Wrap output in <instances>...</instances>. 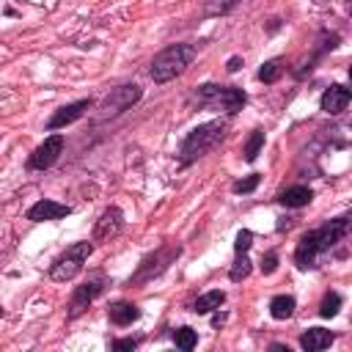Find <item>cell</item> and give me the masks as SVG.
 <instances>
[{"mask_svg": "<svg viewBox=\"0 0 352 352\" xmlns=\"http://www.w3.org/2000/svg\"><path fill=\"white\" fill-rule=\"evenodd\" d=\"M349 231V214L344 217H336V220H327L324 226L302 234V239L297 242V250H294V261L300 270H314L319 264V258L324 253H330L333 245H338Z\"/></svg>", "mask_w": 352, "mask_h": 352, "instance_id": "cell-1", "label": "cell"}, {"mask_svg": "<svg viewBox=\"0 0 352 352\" xmlns=\"http://www.w3.org/2000/svg\"><path fill=\"white\" fill-rule=\"evenodd\" d=\"M226 129H228V124H226L223 118H217V121L198 124L192 132H187V138H184L182 146H179V165L187 168V165H192L195 160H201L204 154H209V151L226 138Z\"/></svg>", "mask_w": 352, "mask_h": 352, "instance_id": "cell-2", "label": "cell"}, {"mask_svg": "<svg viewBox=\"0 0 352 352\" xmlns=\"http://www.w3.org/2000/svg\"><path fill=\"white\" fill-rule=\"evenodd\" d=\"M195 52H198L195 44H170V47H165V50L157 52L154 60H151V69H148L151 80L162 85V82L179 77V74L195 60Z\"/></svg>", "mask_w": 352, "mask_h": 352, "instance_id": "cell-3", "label": "cell"}, {"mask_svg": "<svg viewBox=\"0 0 352 352\" xmlns=\"http://www.w3.org/2000/svg\"><path fill=\"white\" fill-rule=\"evenodd\" d=\"M91 250H94V242H88V239H85V242H74V245H69V248L52 261V267H50V278L58 280V283L72 280V278L82 270V264L88 261Z\"/></svg>", "mask_w": 352, "mask_h": 352, "instance_id": "cell-4", "label": "cell"}, {"mask_svg": "<svg viewBox=\"0 0 352 352\" xmlns=\"http://www.w3.org/2000/svg\"><path fill=\"white\" fill-rule=\"evenodd\" d=\"M140 96H143V91H140V85H135V82H126V85L113 88V91L99 102V113L94 116V121L102 124V121H107V118L121 116V113L129 110Z\"/></svg>", "mask_w": 352, "mask_h": 352, "instance_id": "cell-5", "label": "cell"}, {"mask_svg": "<svg viewBox=\"0 0 352 352\" xmlns=\"http://www.w3.org/2000/svg\"><path fill=\"white\" fill-rule=\"evenodd\" d=\"M195 96H198L201 104L220 107V110H226L228 116H234L236 110H242V104H245V99H248L242 88H226V85H212V82L201 85Z\"/></svg>", "mask_w": 352, "mask_h": 352, "instance_id": "cell-6", "label": "cell"}, {"mask_svg": "<svg viewBox=\"0 0 352 352\" xmlns=\"http://www.w3.org/2000/svg\"><path fill=\"white\" fill-rule=\"evenodd\" d=\"M179 253H182L179 245H162L157 253H151V256H146V258L140 261V267H138V272L132 275L129 283H146V280H151L154 275H160L162 270H168V264H170Z\"/></svg>", "mask_w": 352, "mask_h": 352, "instance_id": "cell-7", "label": "cell"}, {"mask_svg": "<svg viewBox=\"0 0 352 352\" xmlns=\"http://www.w3.org/2000/svg\"><path fill=\"white\" fill-rule=\"evenodd\" d=\"M63 151V135H50L41 146H36V151L28 157V168L30 170H47Z\"/></svg>", "mask_w": 352, "mask_h": 352, "instance_id": "cell-8", "label": "cell"}, {"mask_svg": "<svg viewBox=\"0 0 352 352\" xmlns=\"http://www.w3.org/2000/svg\"><path fill=\"white\" fill-rule=\"evenodd\" d=\"M121 228H124V212L118 206H107L94 226V242H110L121 234Z\"/></svg>", "mask_w": 352, "mask_h": 352, "instance_id": "cell-9", "label": "cell"}, {"mask_svg": "<svg viewBox=\"0 0 352 352\" xmlns=\"http://www.w3.org/2000/svg\"><path fill=\"white\" fill-rule=\"evenodd\" d=\"M102 289H104V280H102V278H91V280H85L82 286H77L74 294H72V302H69V319H74L77 314H82V311L102 294Z\"/></svg>", "mask_w": 352, "mask_h": 352, "instance_id": "cell-10", "label": "cell"}, {"mask_svg": "<svg viewBox=\"0 0 352 352\" xmlns=\"http://www.w3.org/2000/svg\"><path fill=\"white\" fill-rule=\"evenodd\" d=\"M69 212H72L69 206H63V204H58V201H50V198H41V201H36V204L28 209V220H33V223L60 220V217H66Z\"/></svg>", "mask_w": 352, "mask_h": 352, "instance_id": "cell-11", "label": "cell"}, {"mask_svg": "<svg viewBox=\"0 0 352 352\" xmlns=\"http://www.w3.org/2000/svg\"><path fill=\"white\" fill-rule=\"evenodd\" d=\"M349 99H352V94H349L346 85H330V88L322 94V110H324L327 116H338V113L346 110Z\"/></svg>", "mask_w": 352, "mask_h": 352, "instance_id": "cell-12", "label": "cell"}, {"mask_svg": "<svg viewBox=\"0 0 352 352\" xmlns=\"http://www.w3.org/2000/svg\"><path fill=\"white\" fill-rule=\"evenodd\" d=\"M88 107H91V99H77V102H72V104H66V107L55 110V113H52V118L47 121V129H60V126H66V124L77 121Z\"/></svg>", "mask_w": 352, "mask_h": 352, "instance_id": "cell-13", "label": "cell"}, {"mask_svg": "<svg viewBox=\"0 0 352 352\" xmlns=\"http://www.w3.org/2000/svg\"><path fill=\"white\" fill-rule=\"evenodd\" d=\"M333 333L330 330H324V327H311V330H305L302 336H300V346L305 349V352H319V349H327L330 344H333Z\"/></svg>", "mask_w": 352, "mask_h": 352, "instance_id": "cell-14", "label": "cell"}, {"mask_svg": "<svg viewBox=\"0 0 352 352\" xmlns=\"http://www.w3.org/2000/svg\"><path fill=\"white\" fill-rule=\"evenodd\" d=\"M107 316H110L113 324L126 327V324H132L135 319H140V308L132 305V302H113V305L107 308Z\"/></svg>", "mask_w": 352, "mask_h": 352, "instance_id": "cell-15", "label": "cell"}, {"mask_svg": "<svg viewBox=\"0 0 352 352\" xmlns=\"http://www.w3.org/2000/svg\"><path fill=\"white\" fill-rule=\"evenodd\" d=\"M311 198H314V192H311L305 184H294V187H289V190H283V192L278 195V201H280L283 206H289V209L308 206V204H311Z\"/></svg>", "mask_w": 352, "mask_h": 352, "instance_id": "cell-16", "label": "cell"}, {"mask_svg": "<svg viewBox=\"0 0 352 352\" xmlns=\"http://www.w3.org/2000/svg\"><path fill=\"white\" fill-rule=\"evenodd\" d=\"M223 302H226V292H220V289H212V292L201 294V297L192 302V311H195V314H209V311L220 308Z\"/></svg>", "mask_w": 352, "mask_h": 352, "instance_id": "cell-17", "label": "cell"}, {"mask_svg": "<svg viewBox=\"0 0 352 352\" xmlns=\"http://www.w3.org/2000/svg\"><path fill=\"white\" fill-rule=\"evenodd\" d=\"M294 305L297 302L292 294H278L270 300V314H272V319H289L294 314Z\"/></svg>", "mask_w": 352, "mask_h": 352, "instance_id": "cell-18", "label": "cell"}, {"mask_svg": "<svg viewBox=\"0 0 352 352\" xmlns=\"http://www.w3.org/2000/svg\"><path fill=\"white\" fill-rule=\"evenodd\" d=\"M239 0H204L201 6V16H223L228 14Z\"/></svg>", "mask_w": 352, "mask_h": 352, "instance_id": "cell-19", "label": "cell"}, {"mask_svg": "<svg viewBox=\"0 0 352 352\" xmlns=\"http://www.w3.org/2000/svg\"><path fill=\"white\" fill-rule=\"evenodd\" d=\"M250 258H248V253H236V261L231 264V270H228V278L234 280V283H239V280H245L248 275H250Z\"/></svg>", "mask_w": 352, "mask_h": 352, "instance_id": "cell-20", "label": "cell"}, {"mask_svg": "<svg viewBox=\"0 0 352 352\" xmlns=\"http://www.w3.org/2000/svg\"><path fill=\"white\" fill-rule=\"evenodd\" d=\"M280 74H283V60H280V58H272V60H267V63L258 69V80L267 82V85L275 82Z\"/></svg>", "mask_w": 352, "mask_h": 352, "instance_id": "cell-21", "label": "cell"}, {"mask_svg": "<svg viewBox=\"0 0 352 352\" xmlns=\"http://www.w3.org/2000/svg\"><path fill=\"white\" fill-rule=\"evenodd\" d=\"M173 344H176L179 349L190 352V349L198 344V336H195L192 327H179V330H173Z\"/></svg>", "mask_w": 352, "mask_h": 352, "instance_id": "cell-22", "label": "cell"}, {"mask_svg": "<svg viewBox=\"0 0 352 352\" xmlns=\"http://www.w3.org/2000/svg\"><path fill=\"white\" fill-rule=\"evenodd\" d=\"M338 308H341V294H338V292H327L324 300H322V305H319V314H322L324 319H330V316L338 314Z\"/></svg>", "mask_w": 352, "mask_h": 352, "instance_id": "cell-23", "label": "cell"}, {"mask_svg": "<svg viewBox=\"0 0 352 352\" xmlns=\"http://www.w3.org/2000/svg\"><path fill=\"white\" fill-rule=\"evenodd\" d=\"M261 146H264V132H261V129H256V132L248 138V143H245V160H248V162H253V160L258 157Z\"/></svg>", "mask_w": 352, "mask_h": 352, "instance_id": "cell-24", "label": "cell"}, {"mask_svg": "<svg viewBox=\"0 0 352 352\" xmlns=\"http://www.w3.org/2000/svg\"><path fill=\"white\" fill-rule=\"evenodd\" d=\"M258 182H261V176L258 173H250L248 179H239V182H234V192H253L256 187H258Z\"/></svg>", "mask_w": 352, "mask_h": 352, "instance_id": "cell-25", "label": "cell"}, {"mask_svg": "<svg viewBox=\"0 0 352 352\" xmlns=\"http://www.w3.org/2000/svg\"><path fill=\"white\" fill-rule=\"evenodd\" d=\"M250 245H253V231H248V228H242V231L236 234V242H234V250H236V253H248V250H250Z\"/></svg>", "mask_w": 352, "mask_h": 352, "instance_id": "cell-26", "label": "cell"}, {"mask_svg": "<svg viewBox=\"0 0 352 352\" xmlns=\"http://www.w3.org/2000/svg\"><path fill=\"white\" fill-rule=\"evenodd\" d=\"M275 267H278V253H275V250H270V253L261 258V272H264V275H272V272H275Z\"/></svg>", "mask_w": 352, "mask_h": 352, "instance_id": "cell-27", "label": "cell"}, {"mask_svg": "<svg viewBox=\"0 0 352 352\" xmlns=\"http://www.w3.org/2000/svg\"><path fill=\"white\" fill-rule=\"evenodd\" d=\"M140 344V338H118V341H113V349L116 352H126V349H135Z\"/></svg>", "mask_w": 352, "mask_h": 352, "instance_id": "cell-28", "label": "cell"}, {"mask_svg": "<svg viewBox=\"0 0 352 352\" xmlns=\"http://www.w3.org/2000/svg\"><path fill=\"white\" fill-rule=\"evenodd\" d=\"M239 66H242V58L234 55V58H228V66H226V69H228V72H239Z\"/></svg>", "mask_w": 352, "mask_h": 352, "instance_id": "cell-29", "label": "cell"}, {"mask_svg": "<svg viewBox=\"0 0 352 352\" xmlns=\"http://www.w3.org/2000/svg\"><path fill=\"white\" fill-rule=\"evenodd\" d=\"M270 349H275V352H289V346H283V344H272Z\"/></svg>", "mask_w": 352, "mask_h": 352, "instance_id": "cell-30", "label": "cell"}]
</instances>
